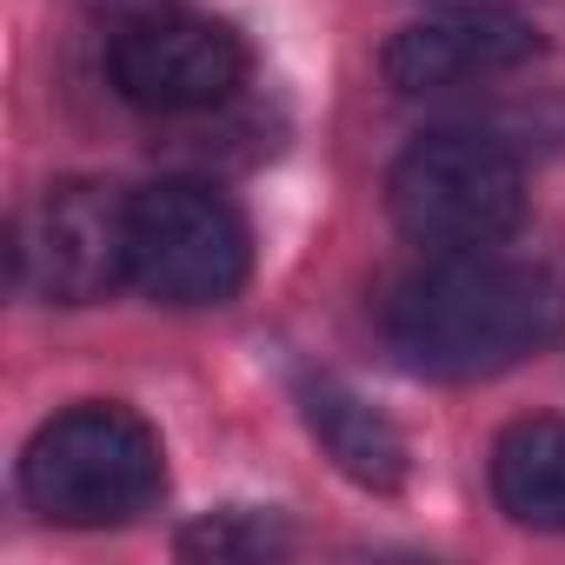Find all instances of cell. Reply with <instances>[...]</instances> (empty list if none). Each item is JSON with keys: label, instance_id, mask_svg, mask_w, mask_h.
Masks as SVG:
<instances>
[{"label": "cell", "instance_id": "cell-5", "mask_svg": "<svg viewBox=\"0 0 565 565\" xmlns=\"http://www.w3.org/2000/svg\"><path fill=\"white\" fill-rule=\"evenodd\" d=\"M127 213L134 193L100 180H54L14 220V287L47 307H94L127 279Z\"/></svg>", "mask_w": 565, "mask_h": 565}, {"label": "cell", "instance_id": "cell-4", "mask_svg": "<svg viewBox=\"0 0 565 565\" xmlns=\"http://www.w3.org/2000/svg\"><path fill=\"white\" fill-rule=\"evenodd\" d=\"M253 273L246 213L206 180H153L127 213V279L160 307H226Z\"/></svg>", "mask_w": 565, "mask_h": 565}, {"label": "cell", "instance_id": "cell-6", "mask_svg": "<svg viewBox=\"0 0 565 565\" xmlns=\"http://www.w3.org/2000/svg\"><path fill=\"white\" fill-rule=\"evenodd\" d=\"M107 81L127 107L160 114V120L213 114L246 81V41L200 8H147L114 28Z\"/></svg>", "mask_w": 565, "mask_h": 565}, {"label": "cell", "instance_id": "cell-2", "mask_svg": "<svg viewBox=\"0 0 565 565\" xmlns=\"http://www.w3.org/2000/svg\"><path fill=\"white\" fill-rule=\"evenodd\" d=\"M167 486L160 433L127 406H67L21 452V499L47 525H127Z\"/></svg>", "mask_w": 565, "mask_h": 565}, {"label": "cell", "instance_id": "cell-1", "mask_svg": "<svg viewBox=\"0 0 565 565\" xmlns=\"http://www.w3.org/2000/svg\"><path fill=\"white\" fill-rule=\"evenodd\" d=\"M380 333L393 360L426 380H492L565 333V287L545 266L492 246L433 253L386 294Z\"/></svg>", "mask_w": 565, "mask_h": 565}, {"label": "cell", "instance_id": "cell-9", "mask_svg": "<svg viewBox=\"0 0 565 565\" xmlns=\"http://www.w3.org/2000/svg\"><path fill=\"white\" fill-rule=\"evenodd\" d=\"M492 499L512 525L565 532V419H512L492 439Z\"/></svg>", "mask_w": 565, "mask_h": 565}, {"label": "cell", "instance_id": "cell-10", "mask_svg": "<svg viewBox=\"0 0 565 565\" xmlns=\"http://www.w3.org/2000/svg\"><path fill=\"white\" fill-rule=\"evenodd\" d=\"M180 552H193V558H273V552H287V532L266 512H213V519L180 532Z\"/></svg>", "mask_w": 565, "mask_h": 565}, {"label": "cell", "instance_id": "cell-7", "mask_svg": "<svg viewBox=\"0 0 565 565\" xmlns=\"http://www.w3.org/2000/svg\"><path fill=\"white\" fill-rule=\"evenodd\" d=\"M545 54L539 28L525 14H512L505 0H452L446 14H426L413 28H399L380 54L386 87L393 94H459V87H486L505 74H525Z\"/></svg>", "mask_w": 565, "mask_h": 565}, {"label": "cell", "instance_id": "cell-8", "mask_svg": "<svg viewBox=\"0 0 565 565\" xmlns=\"http://www.w3.org/2000/svg\"><path fill=\"white\" fill-rule=\"evenodd\" d=\"M300 413H307V433L320 439V452L366 492H399L406 486V433L373 406L360 399L353 386L340 380H300Z\"/></svg>", "mask_w": 565, "mask_h": 565}, {"label": "cell", "instance_id": "cell-3", "mask_svg": "<svg viewBox=\"0 0 565 565\" xmlns=\"http://www.w3.org/2000/svg\"><path fill=\"white\" fill-rule=\"evenodd\" d=\"M393 226L426 253H479L519 233L525 220V167L505 140L472 127L419 134L386 173Z\"/></svg>", "mask_w": 565, "mask_h": 565}]
</instances>
